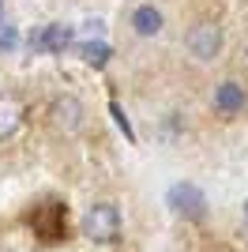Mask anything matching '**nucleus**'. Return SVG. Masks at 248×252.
Returning <instances> with one entry per match:
<instances>
[{"mask_svg": "<svg viewBox=\"0 0 248 252\" xmlns=\"http://www.w3.org/2000/svg\"><path fill=\"white\" fill-rule=\"evenodd\" d=\"M0 15H4V0H0Z\"/></svg>", "mask_w": 248, "mask_h": 252, "instance_id": "13", "label": "nucleus"}, {"mask_svg": "<svg viewBox=\"0 0 248 252\" xmlns=\"http://www.w3.org/2000/svg\"><path fill=\"white\" fill-rule=\"evenodd\" d=\"M15 42H19V34H15V27H8V23H4V27H0V49H11Z\"/></svg>", "mask_w": 248, "mask_h": 252, "instance_id": "11", "label": "nucleus"}, {"mask_svg": "<svg viewBox=\"0 0 248 252\" xmlns=\"http://www.w3.org/2000/svg\"><path fill=\"white\" fill-rule=\"evenodd\" d=\"M79 57L91 64V68H102V64L109 61V45H105V42H83L79 45Z\"/></svg>", "mask_w": 248, "mask_h": 252, "instance_id": "9", "label": "nucleus"}, {"mask_svg": "<svg viewBox=\"0 0 248 252\" xmlns=\"http://www.w3.org/2000/svg\"><path fill=\"white\" fill-rule=\"evenodd\" d=\"M218 45H222V34H218L215 23H196V27L188 31V49H192V57H199V61H211L218 53Z\"/></svg>", "mask_w": 248, "mask_h": 252, "instance_id": "4", "label": "nucleus"}, {"mask_svg": "<svg viewBox=\"0 0 248 252\" xmlns=\"http://www.w3.org/2000/svg\"><path fill=\"white\" fill-rule=\"evenodd\" d=\"M109 109H113V117H117V125H121V132H124V136H128V139H135V132H132V125H128V117H124V109H121V105H109Z\"/></svg>", "mask_w": 248, "mask_h": 252, "instance_id": "10", "label": "nucleus"}, {"mask_svg": "<svg viewBox=\"0 0 248 252\" xmlns=\"http://www.w3.org/2000/svg\"><path fill=\"white\" fill-rule=\"evenodd\" d=\"M245 219H248V200H245Z\"/></svg>", "mask_w": 248, "mask_h": 252, "instance_id": "12", "label": "nucleus"}, {"mask_svg": "<svg viewBox=\"0 0 248 252\" xmlns=\"http://www.w3.org/2000/svg\"><path fill=\"white\" fill-rule=\"evenodd\" d=\"M72 42V27H61V23H49V27H38L31 34V49L34 53H64Z\"/></svg>", "mask_w": 248, "mask_h": 252, "instance_id": "3", "label": "nucleus"}, {"mask_svg": "<svg viewBox=\"0 0 248 252\" xmlns=\"http://www.w3.org/2000/svg\"><path fill=\"white\" fill-rule=\"evenodd\" d=\"M53 117H57L61 128L75 132V128H79V117H83V105L75 102V98H57V102H53Z\"/></svg>", "mask_w": 248, "mask_h": 252, "instance_id": "8", "label": "nucleus"}, {"mask_svg": "<svg viewBox=\"0 0 248 252\" xmlns=\"http://www.w3.org/2000/svg\"><path fill=\"white\" fill-rule=\"evenodd\" d=\"M19 121H23V102L11 98V94H4L0 98V139H8L11 132L19 128Z\"/></svg>", "mask_w": 248, "mask_h": 252, "instance_id": "6", "label": "nucleus"}, {"mask_svg": "<svg viewBox=\"0 0 248 252\" xmlns=\"http://www.w3.org/2000/svg\"><path fill=\"white\" fill-rule=\"evenodd\" d=\"M83 237L94 245L121 241V211H117V203H94L83 215Z\"/></svg>", "mask_w": 248, "mask_h": 252, "instance_id": "1", "label": "nucleus"}, {"mask_svg": "<svg viewBox=\"0 0 248 252\" xmlns=\"http://www.w3.org/2000/svg\"><path fill=\"white\" fill-rule=\"evenodd\" d=\"M215 105L222 109V113H237V109H245V87H241V83H222L215 91Z\"/></svg>", "mask_w": 248, "mask_h": 252, "instance_id": "7", "label": "nucleus"}, {"mask_svg": "<svg viewBox=\"0 0 248 252\" xmlns=\"http://www.w3.org/2000/svg\"><path fill=\"white\" fill-rule=\"evenodd\" d=\"M165 203H169L177 215H185V219H203V215H207V196L192 185V181L173 185V189L165 192Z\"/></svg>", "mask_w": 248, "mask_h": 252, "instance_id": "2", "label": "nucleus"}, {"mask_svg": "<svg viewBox=\"0 0 248 252\" xmlns=\"http://www.w3.org/2000/svg\"><path fill=\"white\" fill-rule=\"evenodd\" d=\"M132 27L139 38H155L158 31H162V11L155 8V4H143V8L132 11Z\"/></svg>", "mask_w": 248, "mask_h": 252, "instance_id": "5", "label": "nucleus"}]
</instances>
